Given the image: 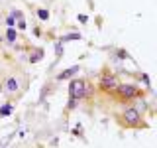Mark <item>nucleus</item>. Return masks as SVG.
I'll return each mask as SVG.
<instances>
[{"mask_svg":"<svg viewBox=\"0 0 157 148\" xmlns=\"http://www.w3.org/2000/svg\"><path fill=\"white\" fill-rule=\"evenodd\" d=\"M92 93H94V87L92 83L85 81V79H73L69 83V97L77 99V101H85V99H90Z\"/></svg>","mask_w":157,"mask_h":148,"instance_id":"obj_1","label":"nucleus"},{"mask_svg":"<svg viewBox=\"0 0 157 148\" xmlns=\"http://www.w3.org/2000/svg\"><path fill=\"white\" fill-rule=\"evenodd\" d=\"M112 95H116L120 101H136V99L144 95V91H141V87L134 85V83H120Z\"/></svg>","mask_w":157,"mask_h":148,"instance_id":"obj_2","label":"nucleus"},{"mask_svg":"<svg viewBox=\"0 0 157 148\" xmlns=\"http://www.w3.org/2000/svg\"><path fill=\"white\" fill-rule=\"evenodd\" d=\"M120 121H122V125H126L130 128H140L144 125V115L136 107H126L120 115Z\"/></svg>","mask_w":157,"mask_h":148,"instance_id":"obj_3","label":"nucleus"},{"mask_svg":"<svg viewBox=\"0 0 157 148\" xmlns=\"http://www.w3.org/2000/svg\"><path fill=\"white\" fill-rule=\"evenodd\" d=\"M118 85H120V81H118V77L114 75V73H102L96 87L100 89L102 93H114Z\"/></svg>","mask_w":157,"mask_h":148,"instance_id":"obj_4","label":"nucleus"},{"mask_svg":"<svg viewBox=\"0 0 157 148\" xmlns=\"http://www.w3.org/2000/svg\"><path fill=\"white\" fill-rule=\"evenodd\" d=\"M78 71H81V67H78V65H73V67H69V69H65V71L59 73L57 79H59V81H63V79H71V77H75Z\"/></svg>","mask_w":157,"mask_h":148,"instance_id":"obj_5","label":"nucleus"},{"mask_svg":"<svg viewBox=\"0 0 157 148\" xmlns=\"http://www.w3.org/2000/svg\"><path fill=\"white\" fill-rule=\"evenodd\" d=\"M4 87H6V91H8V93H16L18 89H20V83H18V79H16V77H8V79H6V83H4Z\"/></svg>","mask_w":157,"mask_h":148,"instance_id":"obj_6","label":"nucleus"},{"mask_svg":"<svg viewBox=\"0 0 157 148\" xmlns=\"http://www.w3.org/2000/svg\"><path fill=\"white\" fill-rule=\"evenodd\" d=\"M43 59V49H33L32 53H29V63H37Z\"/></svg>","mask_w":157,"mask_h":148,"instance_id":"obj_7","label":"nucleus"},{"mask_svg":"<svg viewBox=\"0 0 157 148\" xmlns=\"http://www.w3.org/2000/svg\"><path fill=\"white\" fill-rule=\"evenodd\" d=\"M14 111V105L12 103H4L2 107H0V117H10Z\"/></svg>","mask_w":157,"mask_h":148,"instance_id":"obj_8","label":"nucleus"},{"mask_svg":"<svg viewBox=\"0 0 157 148\" xmlns=\"http://www.w3.org/2000/svg\"><path fill=\"white\" fill-rule=\"evenodd\" d=\"M6 39L10 43H16V39H18V30L16 28H8L6 30Z\"/></svg>","mask_w":157,"mask_h":148,"instance_id":"obj_9","label":"nucleus"},{"mask_svg":"<svg viewBox=\"0 0 157 148\" xmlns=\"http://www.w3.org/2000/svg\"><path fill=\"white\" fill-rule=\"evenodd\" d=\"M37 18L41 20V22H47V20H49V10H45V8H37Z\"/></svg>","mask_w":157,"mask_h":148,"instance_id":"obj_10","label":"nucleus"},{"mask_svg":"<svg viewBox=\"0 0 157 148\" xmlns=\"http://www.w3.org/2000/svg\"><path fill=\"white\" fill-rule=\"evenodd\" d=\"M73 39H81V34H67V36H63L61 39H59V42H73Z\"/></svg>","mask_w":157,"mask_h":148,"instance_id":"obj_11","label":"nucleus"},{"mask_svg":"<svg viewBox=\"0 0 157 148\" xmlns=\"http://www.w3.org/2000/svg\"><path fill=\"white\" fill-rule=\"evenodd\" d=\"M16 28H18V30H26V28H28L26 20H24V14H22V16H18V18H16Z\"/></svg>","mask_w":157,"mask_h":148,"instance_id":"obj_12","label":"nucleus"},{"mask_svg":"<svg viewBox=\"0 0 157 148\" xmlns=\"http://www.w3.org/2000/svg\"><path fill=\"white\" fill-rule=\"evenodd\" d=\"M140 81H144V85L147 89H151V81H149V75H147V73H141V75H140Z\"/></svg>","mask_w":157,"mask_h":148,"instance_id":"obj_13","label":"nucleus"},{"mask_svg":"<svg viewBox=\"0 0 157 148\" xmlns=\"http://www.w3.org/2000/svg\"><path fill=\"white\" fill-rule=\"evenodd\" d=\"M116 57L118 59H128V57H130V53H128L126 49H116Z\"/></svg>","mask_w":157,"mask_h":148,"instance_id":"obj_14","label":"nucleus"},{"mask_svg":"<svg viewBox=\"0 0 157 148\" xmlns=\"http://www.w3.org/2000/svg\"><path fill=\"white\" fill-rule=\"evenodd\" d=\"M78 107V101H77V99H71V97H69V105H67V109H69V111H73V109H77Z\"/></svg>","mask_w":157,"mask_h":148,"instance_id":"obj_15","label":"nucleus"},{"mask_svg":"<svg viewBox=\"0 0 157 148\" xmlns=\"http://www.w3.org/2000/svg\"><path fill=\"white\" fill-rule=\"evenodd\" d=\"M6 26L8 28H16V20H14V16H10V14H8V18H6Z\"/></svg>","mask_w":157,"mask_h":148,"instance_id":"obj_16","label":"nucleus"},{"mask_svg":"<svg viewBox=\"0 0 157 148\" xmlns=\"http://www.w3.org/2000/svg\"><path fill=\"white\" fill-rule=\"evenodd\" d=\"M55 53H57V57H61V56H63V43H61V42H57V43H55Z\"/></svg>","mask_w":157,"mask_h":148,"instance_id":"obj_17","label":"nucleus"},{"mask_svg":"<svg viewBox=\"0 0 157 148\" xmlns=\"http://www.w3.org/2000/svg\"><path fill=\"white\" fill-rule=\"evenodd\" d=\"M78 22H81V24H86L88 22V16H86V14H78Z\"/></svg>","mask_w":157,"mask_h":148,"instance_id":"obj_18","label":"nucleus"},{"mask_svg":"<svg viewBox=\"0 0 157 148\" xmlns=\"http://www.w3.org/2000/svg\"><path fill=\"white\" fill-rule=\"evenodd\" d=\"M81 132H82V128H81V125H77L75 128H73V134H75V136H81Z\"/></svg>","mask_w":157,"mask_h":148,"instance_id":"obj_19","label":"nucleus"}]
</instances>
